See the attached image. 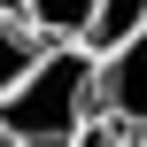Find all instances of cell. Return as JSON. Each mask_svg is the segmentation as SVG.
I'll list each match as a JSON object with an SVG mask.
<instances>
[{"instance_id":"obj_1","label":"cell","mask_w":147,"mask_h":147,"mask_svg":"<svg viewBox=\"0 0 147 147\" xmlns=\"http://www.w3.org/2000/svg\"><path fill=\"white\" fill-rule=\"evenodd\" d=\"M93 54L85 47H39L23 85L0 101V147H70L93 124Z\"/></svg>"},{"instance_id":"obj_2","label":"cell","mask_w":147,"mask_h":147,"mask_svg":"<svg viewBox=\"0 0 147 147\" xmlns=\"http://www.w3.org/2000/svg\"><path fill=\"white\" fill-rule=\"evenodd\" d=\"M93 109L124 140H147V31H132L109 54H93Z\"/></svg>"},{"instance_id":"obj_3","label":"cell","mask_w":147,"mask_h":147,"mask_svg":"<svg viewBox=\"0 0 147 147\" xmlns=\"http://www.w3.org/2000/svg\"><path fill=\"white\" fill-rule=\"evenodd\" d=\"M16 16L31 23V39H39V47H78V39H85V23H93V0H23Z\"/></svg>"},{"instance_id":"obj_4","label":"cell","mask_w":147,"mask_h":147,"mask_svg":"<svg viewBox=\"0 0 147 147\" xmlns=\"http://www.w3.org/2000/svg\"><path fill=\"white\" fill-rule=\"evenodd\" d=\"M132 31H147V0H93V23H85V54H109V47H124Z\"/></svg>"},{"instance_id":"obj_5","label":"cell","mask_w":147,"mask_h":147,"mask_svg":"<svg viewBox=\"0 0 147 147\" xmlns=\"http://www.w3.org/2000/svg\"><path fill=\"white\" fill-rule=\"evenodd\" d=\"M39 62V39H31V23L23 16H0V101L23 85V70Z\"/></svg>"},{"instance_id":"obj_6","label":"cell","mask_w":147,"mask_h":147,"mask_svg":"<svg viewBox=\"0 0 147 147\" xmlns=\"http://www.w3.org/2000/svg\"><path fill=\"white\" fill-rule=\"evenodd\" d=\"M70 147H132V140H124L116 124H101V116H93V124H85V132H78V140H70Z\"/></svg>"},{"instance_id":"obj_7","label":"cell","mask_w":147,"mask_h":147,"mask_svg":"<svg viewBox=\"0 0 147 147\" xmlns=\"http://www.w3.org/2000/svg\"><path fill=\"white\" fill-rule=\"evenodd\" d=\"M16 8H23V0H0V16H16Z\"/></svg>"},{"instance_id":"obj_8","label":"cell","mask_w":147,"mask_h":147,"mask_svg":"<svg viewBox=\"0 0 147 147\" xmlns=\"http://www.w3.org/2000/svg\"><path fill=\"white\" fill-rule=\"evenodd\" d=\"M132 147H147V140H132Z\"/></svg>"}]
</instances>
